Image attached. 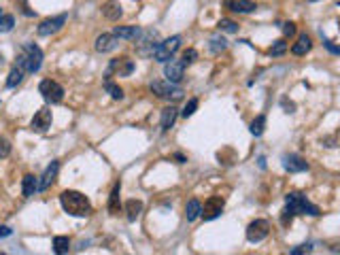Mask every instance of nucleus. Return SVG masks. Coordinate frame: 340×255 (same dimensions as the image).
Masks as SVG:
<instances>
[{
    "instance_id": "obj_29",
    "label": "nucleus",
    "mask_w": 340,
    "mask_h": 255,
    "mask_svg": "<svg viewBox=\"0 0 340 255\" xmlns=\"http://www.w3.org/2000/svg\"><path fill=\"white\" fill-rule=\"evenodd\" d=\"M105 90L111 94V98H113V100H121V98H124V90H121L117 83H113L109 77L105 79Z\"/></svg>"
},
{
    "instance_id": "obj_24",
    "label": "nucleus",
    "mask_w": 340,
    "mask_h": 255,
    "mask_svg": "<svg viewBox=\"0 0 340 255\" xmlns=\"http://www.w3.org/2000/svg\"><path fill=\"white\" fill-rule=\"evenodd\" d=\"M200 215H202V204H200V200L192 198V200L187 202V206H185V217H187V221H196Z\"/></svg>"
},
{
    "instance_id": "obj_11",
    "label": "nucleus",
    "mask_w": 340,
    "mask_h": 255,
    "mask_svg": "<svg viewBox=\"0 0 340 255\" xmlns=\"http://www.w3.org/2000/svg\"><path fill=\"white\" fill-rule=\"evenodd\" d=\"M136 41H138V53H140V55H149V53L153 55L155 47L159 45L155 30H143V34H140Z\"/></svg>"
},
{
    "instance_id": "obj_10",
    "label": "nucleus",
    "mask_w": 340,
    "mask_h": 255,
    "mask_svg": "<svg viewBox=\"0 0 340 255\" xmlns=\"http://www.w3.org/2000/svg\"><path fill=\"white\" fill-rule=\"evenodd\" d=\"M66 20H68V15H66V13L49 17V20H43L41 26H39V34L41 36H51L55 32H60L62 28H64V24H66Z\"/></svg>"
},
{
    "instance_id": "obj_35",
    "label": "nucleus",
    "mask_w": 340,
    "mask_h": 255,
    "mask_svg": "<svg viewBox=\"0 0 340 255\" xmlns=\"http://www.w3.org/2000/svg\"><path fill=\"white\" fill-rule=\"evenodd\" d=\"M181 60H183V64H185V66L194 64V62L198 60V51H196V49H185V51H183V58H181Z\"/></svg>"
},
{
    "instance_id": "obj_34",
    "label": "nucleus",
    "mask_w": 340,
    "mask_h": 255,
    "mask_svg": "<svg viewBox=\"0 0 340 255\" xmlns=\"http://www.w3.org/2000/svg\"><path fill=\"white\" fill-rule=\"evenodd\" d=\"M196 109H198V98H192V100L185 105V109L181 111V115H183L185 119H187V117H192L194 113H196Z\"/></svg>"
},
{
    "instance_id": "obj_13",
    "label": "nucleus",
    "mask_w": 340,
    "mask_h": 255,
    "mask_svg": "<svg viewBox=\"0 0 340 255\" xmlns=\"http://www.w3.org/2000/svg\"><path fill=\"white\" fill-rule=\"evenodd\" d=\"M51 121H53V115H51V111L49 109H39L34 113V117L30 121V128L34 132H47L51 128Z\"/></svg>"
},
{
    "instance_id": "obj_2",
    "label": "nucleus",
    "mask_w": 340,
    "mask_h": 255,
    "mask_svg": "<svg viewBox=\"0 0 340 255\" xmlns=\"http://www.w3.org/2000/svg\"><path fill=\"white\" fill-rule=\"evenodd\" d=\"M41 64H43V51H41V47L34 45V43H26V45L22 47V51L17 53L15 66H20L24 72H39Z\"/></svg>"
},
{
    "instance_id": "obj_5",
    "label": "nucleus",
    "mask_w": 340,
    "mask_h": 255,
    "mask_svg": "<svg viewBox=\"0 0 340 255\" xmlns=\"http://www.w3.org/2000/svg\"><path fill=\"white\" fill-rule=\"evenodd\" d=\"M179 47H181V36H170V39L162 41V43L155 47V51H153L155 62L166 64L168 60H173V55L177 53Z\"/></svg>"
},
{
    "instance_id": "obj_8",
    "label": "nucleus",
    "mask_w": 340,
    "mask_h": 255,
    "mask_svg": "<svg viewBox=\"0 0 340 255\" xmlns=\"http://www.w3.org/2000/svg\"><path fill=\"white\" fill-rule=\"evenodd\" d=\"M223 206H225V202H223V198H219V196H211L209 200L204 202V206H202V219L204 221H213V219H217L221 213H223Z\"/></svg>"
},
{
    "instance_id": "obj_42",
    "label": "nucleus",
    "mask_w": 340,
    "mask_h": 255,
    "mask_svg": "<svg viewBox=\"0 0 340 255\" xmlns=\"http://www.w3.org/2000/svg\"><path fill=\"white\" fill-rule=\"evenodd\" d=\"M13 230L11 228H7V225H0V238H7V236H11Z\"/></svg>"
},
{
    "instance_id": "obj_31",
    "label": "nucleus",
    "mask_w": 340,
    "mask_h": 255,
    "mask_svg": "<svg viewBox=\"0 0 340 255\" xmlns=\"http://www.w3.org/2000/svg\"><path fill=\"white\" fill-rule=\"evenodd\" d=\"M225 47H228V43H225L223 36H213V39H211V51H213V53L223 51Z\"/></svg>"
},
{
    "instance_id": "obj_41",
    "label": "nucleus",
    "mask_w": 340,
    "mask_h": 255,
    "mask_svg": "<svg viewBox=\"0 0 340 255\" xmlns=\"http://www.w3.org/2000/svg\"><path fill=\"white\" fill-rule=\"evenodd\" d=\"M323 45H325V49H329V51H332V53H336V55H340V47H336L332 41H323Z\"/></svg>"
},
{
    "instance_id": "obj_26",
    "label": "nucleus",
    "mask_w": 340,
    "mask_h": 255,
    "mask_svg": "<svg viewBox=\"0 0 340 255\" xmlns=\"http://www.w3.org/2000/svg\"><path fill=\"white\" fill-rule=\"evenodd\" d=\"M68 249H70V238L68 236H55L53 238V251L58 255H64V253H68Z\"/></svg>"
},
{
    "instance_id": "obj_4",
    "label": "nucleus",
    "mask_w": 340,
    "mask_h": 255,
    "mask_svg": "<svg viewBox=\"0 0 340 255\" xmlns=\"http://www.w3.org/2000/svg\"><path fill=\"white\" fill-rule=\"evenodd\" d=\"M149 88H151V92H153L157 98H162V100H173V102L181 100V98H183V94H185L177 83H170L168 79H166V81H153V83L149 85Z\"/></svg>"
},
{
    "instance_id": "obj_44",
    "label": "nucleus",
    "mask_w": 340,
    "mask_h": 255,
    "mask_svg": "<svg viewBox=\"0 0 340 255\" xmlns=\"http://www.w3.org/2000/svg\"><path fill=\"white\" fill-rule=\"evenodd\" d=\"M5 64V58H3V53H0V66H3Z\"/></svg>"
},
{
    "instance_id": "obj_6",
    "label": "nucleus",
    "mask_w": 340,
    "mask_h": 255,
    "mask_svg": "<svg viewBox=\"0 0 340 255\" xmlns=\"http://www.w3.org/2000/svg\"><path fill=\"white\" fill-rule=\"evenodd\" d=\"M39 92H41V96L45 98V102H51V105H58V102L64 100V88L58 81H51V79L41 81Z\"/></svg>"
},
{
    "instance_id": "obj_36",
    "label": "nucleus",
    "mask_w": 340,
    "mask_h": 255,
    "mask_svg": "<svg viewBox=\"0 0 340 255\" xmlns=\"http://www.w3.org/2000/svg\"><path fill=\"white\" fill-rule=\"evenodd\" d=\"M9 153H11V140L0 136V157H9Z\"/></svg>"
},
{
    "instance_id": "obj_32",
    "label": "nucleus",
    "mask_w": 340,
    "mask_h": 255,
    "mask_svg": "<svg viewBox=\"0 0 340 255\" xmlns=\"http://www.w3.org/2000/svg\"><path fill=\"white\" fill-rule=\"evenodd\" d=\"M287 41L285 39H281V41H277L275 45H272L270 47V55H275V58H277V55H283V53H285L287 51Z\"/></svg>"
},
{
    "instance_id": "obj_23",
    "label": "nucleus",
    "mask_w": 340,
    "mask_h": 255,
    "mask_svg": "<svg viewBox=\"0 0 340 255\" xmlns=\"http://www.w3.org/2000/svg\"><path fill=\"white\" fill-rule=\"evenodd\" d=\"M119 194H121V183H115V185H113L111 196H109V213L111 215H119V211H121Z\"/></svg>"
},
{
    "instance_id": "obj_39",
    "label": "nucleus",
    "mask_w": 340,
    "mask_h": 255,
    "mask_svg": "<svg viewBox=\"0 0 340 255\" xmlns=\"http://www.w3.org/2000/svg\"><path fill=\"white\" fill-rule=\"evenodd\" d=\"M283 34H285V36H294L296 34V24H291V22L283 24Z\"/></svg>"
},
{
    "instance_id": "obj_43",
    "label": "nucleus",
    "mask_w": 340,
    "mask_h": 255,
    "mask_svg": "<svg viewBox=\"0 0 340 255\" xmlns=\"http://www.w3.org/2000/svg\"><path fill=\"white\" fill-rule=\"evenodd\" d=\"M175 159H177L179 164H183V162H185V155H183V153H177V155H175Z\"/></svg>"
},
{
    "instance_id": "obj_33",
    "label": "nucleus",
    "mask_w": 340,
    "mask_h": 255,
    "mask_svg": "<svg viewBox=\"0 0 340 255\" xmlns=\"http://www.w3.org/2000/svg\"><path fill=\"white\" fill-rule=\"evenodd\" d=\"M217 28L223 32H238V24L232 22V20H221L219 24H217Z\"/></svg>"
},
{
    "instance_id": "obj_37",
    "label": "nucleus",
    "mask_w": 340,
    "mask_h": 255,
    "mask_svg": "<svg viewBox=\"0 0 340 255\" xmlns=\"http://www.w3.org/2000/svg\"><path fill=\"white\" fill-rule=\"evenodd\" d=\"M294 217H296V213L285 206V209H283V215H281V223H283V225H291V221H294Z\"/></svg>"
},
{
    "instance_id": "obj_21",
    "label": "nucleus",
    "mask_w": 340,
    "mask_h": 255,
    "mask_svg": "<svg viewBox=\"0 0 340 255\" xmlns=\"http://www.w3.org/2000/svg\"><path fill=\"white\" fill-rule=\"evenodd\" d=\"M36 192H39V177L26 175V177L22 179V194H24V198H30V196H34Z\"/></svg>"
},
{
    "instance_id": "obj_19",
    "label": "nucleus",
    "mask_w": 340,
    "mask_h": 255,
    "mask_svg": "<svg viewBox=\"0 0 340 255\" xmlns=\"http://www.w3.org/2000/svg\"><path fill=\"white\" fill-rule=\"evenodd\" d=\"M102 15L107 17L109 22H117L121 15H124V11H121V5H119V0H109V3L102 7Z\"/></svg>"
},
{
    "instance_id": "obj_20",
    "label": "nucleus",
    "mask_w": 340,
    "mask_h": 255,
    "mask_svg": "<svg viewBox=\"0 0 340 255\" xmlns=\"http://www.w3.org/2000/svg\"><path fill=\"white\" fill-rule=\"evenodd\" d=\"M310 49H313V41H310V36L308 34H300L298 41L294 43V47H291V53L294 55H306Z\"/></svg>"
},
{
    "instance_id": "obj_38",
    "label": "nucleus",
    "mask_w": 340,
    "mask_h": 255,
    "mask_svg": "<svg viewBox=\"0 0 340 255\" xmlns=\"http://www.w3.org/2000/svg\"><path fill=\"white\" fill-rule=\"evenodd\" d=\"M310 251H313V244H300V247H296V249H291L289 253L291 255H304V253H310Z\"/></svg>"
},
{
    "instance_id": "obj_30",
    "label": "nucleus",
    "mask_w": 340,
    "mask_h": 255,
    "mask_svg": "<svg viewBox=\"0 0 340 255\" xmlns=\"http://www.w3.org/2000/svg\"><path fill=\"white\" fill-rule=\"evenodd\" d=\"M13 26H15V17L13 15H7V13L0 15V32H11Z\"/></svg>"
},
{
    "instance_id": "obj_17",
    "label": "nucleus",
    "mask_w": 340,
    "mask_h": 255,
    "mask_svg": "<svg viewBox=\"0 0 340 255\" xmlns=\"http://www.w3.org/2000/svg\"><path fill=\"white\" fill-rule=\"evenodd\" d=\"M58 170H60V162H53L47 166V170L43 173L41 177V181H39V192H45V190H49V185L55 181V177H58Z\"/></svg>"
},
{
    "instance_id": "obj_14",
    "label": "nucleus",
    "mask_w": 340,
    "mask_h": 255,
    "mask_svg": "<svg viewBox=\"0 0 340 255\" xmlns=\"http://www.w3.org/2000/svg\"><path fill=\"white\" fill-rule=\"evenodd\" d=\"M283 168L287 173H304V170H308V162L296 153H289V155H283Z\"/></svg>"
},
{
    "instance_id": "obj_25",
    "label": "nucleus",
    "mask_w": 340,
    "mask_h": 255,
    "mask_svg": "<svg viewBox=\"0 0 340 255\" xmlns=\"http://www.w3.org/2000/svg\"><path fill=\"white\" fill-rule=\"evenodd\" d=\"M126 213H128L130 221H136L140 217V213H143V202L140 200H128L126 202Z\"/></svg>"
},
{
    "instance_id": "obj_16",
    "label": "nucleus",
    "mask_w": 340,
    "mask_h": 255,
    "mask_svg": "<svg viewBox=\"0 0 340 255\" xmlns=\"http://www.w3.org/2000/svg\"><path fill=\"white\" fill-rule=\"evenodd\" d=\"M117 45H119V39L115 34H100L96 39V43H94V47H96L98 53H109V51L115 49Z\"/></svg>"
},
{
    "instance_id": "obj_12",
    "label": "nucleus",
    "mask_w": 340,
    "mask_h": 255,
    "mask_svg": "<svg viewBox=\"0 0 340 255\" xmlns=\"http://www.w3.org/2000/svg\"><path fill=\"white\" fill-rule=\"evenodd\" d=\"M164 74L170 83H181L185 77V64L183 60H168L164 66Z\"/></svg>"
},
{
    "instance_id": "obj_15",
    "label": "nucleus",
    "mask_w": 340,
    "mask_h": 255,
    "mask_svg": "<svg viewBox=\"0 0 340 255\" xmlns=\"http://www.w3.org/2000/svg\"><path fill=\"white\" fill-rule=\"evenodd\" d=\"M223 7L232 13H253L258 11V5L253 0H223Z\"/></svg>"
},
{
    "instance_id": "obj_22",
    "label": "nucleus",
    "mask_w": 340,
    "mask_h": 255,
    "mask_svg": "<svg viewBox=\"0 0 340 255\" xmlns=\"http://www.w3.org/2000/svg\"><path fill=\"white\" fill-rule=\"evenodd\" d=\"M177 109L170 105V107H166L164 111H162V119H159V126H162V132H168L170 128L175 126V121H177Z\"/></svg>"
},
{
    "instance_id": "obj_46",
    "label": "nucleus",
    "mask_w": 340,
    "mask_h": 255,
    "mask_svg": "<svg viewBox=\"0 0 340 255\" xmlns=\"http://www.w3.org/2000/svg\"><path fill=\"white\" fill-rule=\"evenodd\" d=\"M308 3H319V0H308Z\"/></svg>"
},
{
    "instance_id": "obj_40",
    "label": "nucleus",
    "mask_w": 340,
    "mask_h": 255,
    "mask_svg": "<svg viewBox=\"0 0 340 255\" xmlns=\"http://www.w3.org/2000/svg\"><path fill=\"white\" fill-rule=\"evenodd\" d=\"M281 105H283V109H285V113H294V109H296L294 102H289L287 98H283V100H281Z\"/></svg>"
},
{
    "instance_id": "obj_27",
    "label": "nucleus",
    "mask_w": 340,
    "mask_h": 255,
    "mask_svg": "<svg viewBox=\"0 0 340 255\" xmlns=\"http://www.w3.org/2000/svg\"><path fill=\"white\" fill-rule=\"evenodd\" d=\"M24 70L20 68V66H13L11 68V72H9V79H7V85L9 88H17V85H20L22 81H24Z\"/></svg>"
},
{
    "instance_id": "obj_45",
    "label": "nucleus",
    "mask_w": 340,
    "mask_h": 255,
    "mask_svg": "<svg viewBox=\"0 0 340 255\" xmlns=\"http://www.w3.org/2000/svg\"><path fill=\"white\" fill-rule=\"evenodd\" d=\"M336 24H338V30H340V17H338V20H336Z\"/></svg>"
},
{
    "instance_id": "obj_7",
    "label": "nucleus",
    "mask_w": 340,
    "mask_h": 255,
    "mask_svg": "<svg viewBox=\"0 0 340 255\" xmlns=\"http://www.w3.org/2000/svg\"><path fill=\"white\" fill-rule=\"evenodd\" d=\"M132 72H134V62L126 58V55H121V58L111 60L107 77H113V74H115V77H130Z\"/></svg>"
},
{
    "instance_id": "obj_28",
    "label": "nucleus",
    "mask_w": 340,
    "mask_h": 255,
    "mask_svg": "<svg viewBox=\"0 0 340 255\" xmlns=\"http://www.w3.org/2000/svg\"><path fill=\"white\" fill-rule=\"evenodd\" d=\"M264 130H266V115H258L251 121V134L253 136H262Z\"/></svg>"
},
{
    "instance_id": "obj_3",
    "label": "nucleus",
    "mask_w": 340,
    "mask_h": 255,
    "mask_svg": "<svg viewBox=\"0 0 340 255\" xmlns=\"http://www.w3.org/2000/svg\"><path fill=\"white\" fill-rule=\"evenodd\" d=\"M285 206L294 211L296 215H310V217H319V215H321L319 206L310 204V202L306 200V196H302L300 192H289V194L285 196Z\"/></svg>"
},
{
    "instance_id": "obj_9",
    "label": "nucleus",
    "mask_w": 340,
    "mask_h": 255,
    "mask_svg": "<svg viewBox=\"0 0 340 255\" xmlns=\"http://www.w3.org/2000/svg\"><path fill=\"white\" fill-rule=\"evenodd\" d=\"M270 234V223L266 219H255L247 228V240L249 242H262Z\"/></svg>"
},
{
    "instance_id": "obj_18",
    "label": "nucleus",
    "mask_w": 340,
    "mask_h": 255,
    "mask_svg": "<svg viewBox=\"0 0 340 255\" xmlns=\"http://www.w3.org/2000/svg\"><path fill=\"white\" fill-rule=\"evenodd\" d=\"M113 34L117 36V39H124V41H136L140 34H143V30L136 26H117L115 30H113Z\"/></svg>"
},
{
    "instance_id": "obj_1",
    "label": "nucleus",
    "mask_w": 340,
    "mask_h": 255,
    "mask_svg": "<svg viewBox=\"0 0 340 255\" xmlns=\"http://www.w3.org/2000/svg\"><path fill=\"white\" fill-rule=\"evenodd\" d=\"M60 204L62 209L72 215V217H88L92 213V202L90 198L81 194V192H74V190H66L60 194Z\"/></svg>"
}]
</instances>
